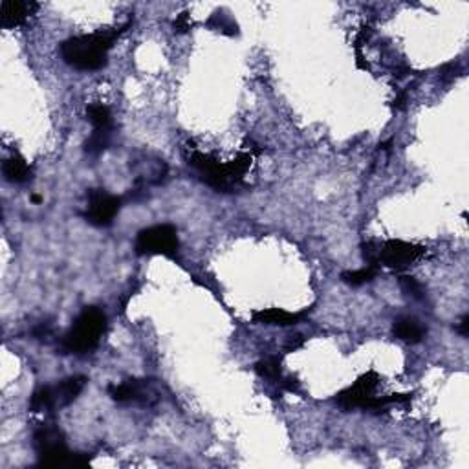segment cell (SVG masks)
<instances>
[{
	"mask_svg": "<svg viewBox=\"0 0 469 469\" xmlns=\"http://www.w3.org/2000/svg\"><path fill=\"white\" fill-rule=\"evenodd\" d=\"M129 26V24H127ZM127 26L120 30L96 31L90 35L72 37L61 45V57L68 67L83 72H96L106 67L108 52L114 46L115 39L123 33Z\"/></svg>",
	"mask_w": 469,
	"mask_h": 469,
	"instance_id": "6da1fadb",
	"label": "cell"
},
{
	"mask_svg": "<svg viewBox=\"0 0 469 469\" xmlns=\"http://www.w3.org/2000/svg\"><path fill=\"white\" fill-rule=\"evenodd\" d=\"M187 159L191 167H195L202 174L208 186L224 193H230L233 187H237L252 165V154H239L230 164H220L204 152H191Z\"/></svg>",
	"mask_w": 469,
	"mask_h": 469,
	"instance_id": "7a4b0ae2",
	"label": "cell"
},
{
	"mask_svg": "<svg viewBox=\"0 0 469 469\" xmlns=\"http://www.w3.org/2000/svg\"><path fill=\"white\" fill-rule=\"evenodd\" d=\"M106 330V315L98 306H86L62 339V349L70 354H86L99 345Z\"/></svg>",
	"mask_w": 469,
	"mask_h": 469,
	"instance_id": "3957f363",
	"label": "cell"
},
{
	"mask_svg": "<svg viewBox=\"0 0 469 469\" xmlns=\"http://www.w3.org/2000/svg\"><path fill=\"white\" fill-rule=\"evenodd\" d=\"M180 240H178L176 227L171 224H159V226L142 230L136 237L137 255H164V257H178Z\"/></svg>",
	"mask_w": 469,
	"mask_h": 469,
	"instance_id": "277c9868",
	"label": "cell"
},
{
	"mask_svg": "<svg viewBox=\"0 0 469 469\" xmlns=\"http://www.w3.org/2000/svg\"><path fill=\"white\" fill-rule=\"evenodd\" d=\"M33 447L39 455V464L46 468H59L70 464L72 453L68 451L64 436L57 427L40 425L33 433Z\"/></svg>",
	"mask_w": 469,
	"mask_h": 469,
	"instance_id": "5b68a950",
	"label": "cell"
},
{
	"mask_svg": "<svg viewBox=\"0 0 469 469\" xmlns=\"http://www.w3.org/2000/svg\"><path fill=\"white\" fill-rule=\"evenodd\" d=\"M425 246L420 244H411L405 240H387L380 246V255L378 262L390 270H405L411 264L420 261L425 255Z\"/></svg>",
	"mask_w": 469,
	"mask_h": 469,
	"instance_id": "8992f818",
	"label": "cell"
},
{
	"mask_svg": "<svg viewBox=\"0 0 469 469\" xmlns=\"http://www.w3.org/2000/svg\"><path fill=\"white\" fill-rule=\"evenodd\" d=\"M378 374L374 371L367 372L361 378H358L354 385H350L349 389L341 390L336 396V402L341 409L350 411V409H368L371 402L376 398L378 389Z\"/></svg>",
	"mask_w": 469,
	"mask_h": 469,
	"instance_id": "52a82bcc",
	"label": "cell"
},
{
	"mask_svg": "<svg viewBox=\"0 0 469 469\" xmlns=\"http://www.w3.org/2000/svg\"><path fill=\"white\" fill-rule=\"evenodd\" d=\"M121 200L103 189H92L89 193V205H86V220L94 226L105 227L114 222L115 215L120 213Z\"/></svg>",
	"mask_w": 469,
	"mask_h": 469,
	"instance_id": "ba28073f",
	"label": "cell"
},
{
	"mask_svg": "<svg viewBox=\"0 0 469 469\" xmlns=\"http://www.w3.org/2000/svg\"><path fill=\"white\" fill-rule=\"evenodd\" d=\"M37 9H39V4L31 0H4L0 4V24L6 30L21 26Z\"/></svg>",
	"mask_w": 469,
	"mask_h": 469,
	"instance_id": "9c48e42d",
	"label": "cell"
},
{
	"mask_svg": "<svg viewBox=\"0 0 469 469\" xmlns=\"http://www.w3.org/2000/svg\"><path fill=\"white\" fill-rule=\"evenodd\" d=\"M306 312H286L281 308H264L252 314L253 323L268 324V327H290V324L303 323Z\"/></svg>",
	"mask_w": 469,
	"mask_h": 469,
	"instance_id": "30bf717a",
	"label": "cell"
},
{
	"mask_svg": "<svg viewBox=\"0 0 469 469\" xmlns=\"http://www.w3.org/2000/svg\"><path fill=\"white\" fill-rule=\"evenodd\" d=\"M392 332L398 339L405 341V343H411V345L420 343L425 337L424 324H422L417 317H411V315L396 319V321H394Z\"/></svg>",
	"mask_w": 469,
	"mask_h": 469,
	"instance_id": "8fae6325",
	"label": "cell"
},
{
	"mask_svg": "<svg viewBox=\"0 0 469 469\" xmlns=\"http://www.w3.org/2000/svg\"><path fill=\"white\" fill-rule=\"evenodd\" d=\"M2 174H4L8 182L24 183L28 182V180H31V167L28 165L26 159L13 154L9 156L8 159H4V164H2Z\"/></svg>",
	"mask_w": 469,
	"mask_h": 469,
	"instance_id": "7c38bea8",
	"label": "cell"
},
{
	"mask_svg": "<svg viewBox=\"0 0 469 469\" xmlns=\"http://www.w3.org/2000/svg\"><path fill=\"white\" fill-rule=\"evenodd\" d=\"M84 385H86V378L84 376L67 378L55 387V400H57L59 405H68L83 392Z\"/></svg>",
	"mask_w": 469,
	"mask_h": 469,
	"instance_id": "4fadbf2b",
	"label": "cell"
},
{
	"mask_svg": "<svg viewBox=\"0 0 469 469\" xmlns=\"http://www.w3.org/2000/svg\"><path fill=\"white\" fill-rule=\"evenodd\" d=\"M108 394H111L114 402H136V400L142 398L143 387L137 380H127L120 383V385L108 387Z\"/></svg>",
	"mask_w": 469,
	"mask_h": 469,
	"instance_id": "5bb4252c",
	"label": "cell"
},
{
	"mask_svg": "<svg viewBox=\"0 0 469 469\" xmlns=\"http://www.w3.org/2000/svg\"><path fill=\"white\" fill-rule=\"evenodd\" d=\"M86 118L98 130H112V112L103 103H92L86 106Z\"/></svg>",
	"mask_w": 469,
	"mask_h": 469,
	"instance_id": "9a60e30c",
	"label": "cell"
},
{
	"mask_svg": "<svg viewBox=\"0 0 469 469\" xmlns=\"http://www.w3.org/2000/svg\"><path fill=\"white\" fill-rule=\"evenodd\" d=\"M57 403L55 400V390L50 389V387H40L33 392L30 400V411L31 412H43L46 409L53 407Z\"/></svg>",
	"mask_w": 469,
	"mask_h": 469,
	"instance_id": "2e32d148",
	"label": "cell"
},
{
	"mask_svg": "<svg viewBox=\"0 0 469 469\" xmlns=\"http://www.w3.org/2000/svg\"><path fill=\"white\" fill-rule=\"evenodd\" d=\"M374 277H376V266H365L361 270L341 273V279L345 281L346 284H350V286H363V284L371 283Z\"/></svg>",
	"mask_w": 469,
	"mask_h": 469,
	"instance_id": "e0dca14e",
	"label": "cell"
},
{
	"mask_svg": "<svg viewBox=\"0 0 469 469\" xmlns=\"http://www.w3.org/2000/svg\"><path fill=\"white\" fill-rule=\"evenodd\" d=\"M108 142H111V130L94 129V132L90 134V137L84 143V151L96 156L105 151L106 147H108Z\"/></svg>",
	"mask_w": 469,
	"mask_h": 469,
	"instance_id": "ac0fdd59",
	"label": "cell"
},
{
	"mask_svg": "<svg viewBox=\"0 0 469 469\" xmlns=\"http://www.w3.org/2000/svg\"><path fill=\"white\" fill-rule=\"evenodd\" d=\"M255 371L261 378L266 380H281V359L279 358H266L261 359L257 365H255Z\"/></svg>",
	"mask_w": 469,
	"mask_h": 469,
	"instance_id": "d6986e66",
	"label": "cell"
},
{
	"mask_svg": "<svg viewBox=\"0 0 469 469\" xmlns=\"http://www.w3.org/2000/svg\"><path fill=\"white\" fill-rule=\"evenodd\" d=\"M400 284H402V288L409 293V295L417 297V299H422V284L418 283L414 277L402 275V277H400Z\"/></svg>",
	"mask_w": 469,
	"mask_h": 469,
	"instance_id": "ffe728a7",
	"label": "cell"
},
{
	"mask_svg": "<svg viewBox=\"0 0 469 469\" xmlns=\"http://www.w3.org/2000/svg\"><path fill=\"white\" fill-rule=\"evenodd\" d=\"M89 464H90V456H86L84 453H77V455H72L70 464L68 465H74V468H84V465Z\"/></svg>",
	"mask_w": 469,
	"mask_h": 469,
	"instance_id": "44dd1931",
	"label": "cell"
},
{
	"mask_svg": "<svg viewBox=\"0 0 469 469\" xmlns=\"http://www.w3.org/2000/svg\"><path fill=\"white\" fill-rule=\"evenodd\" d=\"M174 30L180 31V33L189 30V13H182L174 21Z\"/></svg>",
	"mask_w": 469,
	"mask_h": 469,
	"instance_id": "7402d4cb",
	"label": "cell"
},
{
	"mask_svg": "<svg viewBox=\"0 0 469 469\" xmlns=\"http://www.w3.org/2000/svg\"><path fill=\"white\" fill-rule=\"evenodd\" d=\"M281 385L284 387L286 390H290V392H295L297 389H299V381L295 380V378H281Z\"/></svg>",
	"mask_w": 469,
	"mask_h": 469,
	"instance_id": "603a6c76",
	"label": "cell"
},
{
	"mask_svg": "<svg viewBox=\"0 0 469 469\" xmlns=\"http://www.w3.org/2000/svg\"><path fill=\"white\" fill-rule=\"evenodd\" d=\"M468 328H469V315H464L460 323L456 324V332L460 334L462 337H465L468 336Z\"/></svg>",
	"mask_w": 469,
	"mask_h": 469,
	"instance_id": "cb8c5ba5",
	"label": "cell"
},
{
	"mask_svg": "<svg viewBox=\"0 0 469 469\" xmlns=\"http://www.w3.org/2000/svg\"><path fill=\"white\" fill-rule=\"evenodd\" d=\"M403 105H405V94H402L398 99H394V106H396V108H403Z\"/></svg>",
	"mask_w": 469,
	"mask_h": 469,
	"instance_id": "d4e9b609",
	"label": "cell"
},
{
	"mask_svg": "<svg viewBox=\"0 0 469 469\" xmlns=\"http://www.w3.org/2000/svg\"><path fill=\"white\" fill-rule=\"evenodd\" d=\"M31 200H33V202H35V204H39V202H40V196H31Z\"/></svg>",
	"mask_w": 469,
	"mask_h": 469,
	"instance_id": "484cf974",
	"label": "cell"
}]
</instances>
